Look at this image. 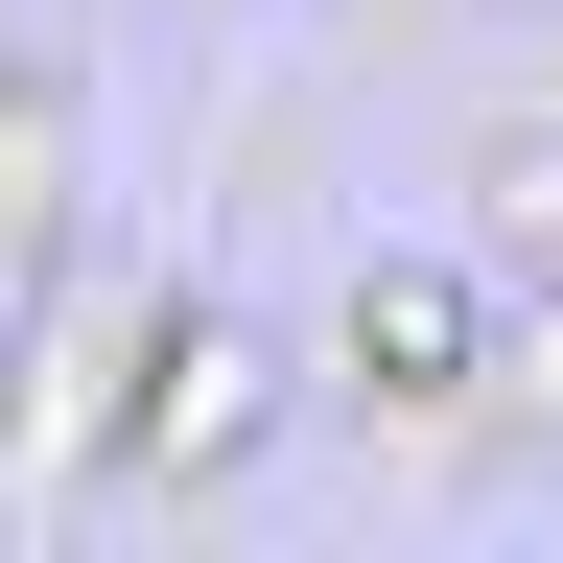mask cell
<instances>
[{
  "instance_id": "cell-1",
  "label": "cell",
  "mask_w": 563,
  "mask_h": 563,
  "mask_svg": "<svg viewBox=\"0 0 563 563\" xmlns=\"http://www.w3.org/2000/svg\"><path fill=\"white\" fill-rule=\"evenodd\" d=\"M446 352H470V306H446L422 258H399V306H352V376H446Z\"/></svg>"
}]
</instances>
